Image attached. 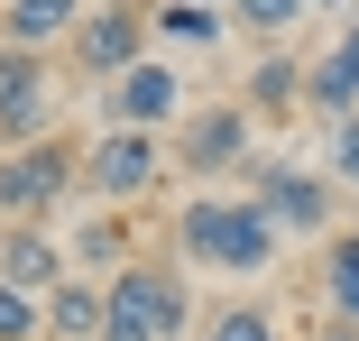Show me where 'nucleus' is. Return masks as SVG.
Instances as JSON below:
<instances>
[{"mask_svg": "<svg viewBox=\"0 0 359 341\" xmlns=\"http://www.w3.org/2000/svg\"><path fill=\"white\" fill-rule=\"evenodd\" d=\"M313 10V0H231V28H249V37H285Z\"/></svg>", "mask_w": 359, "mask_h": 341, "instance_id": "nucleus-18", "label": "nucleus"}, {"mask_svg": "<svg viewBox=\"0 0 359 341\" xmlns=\"http://www.w3.org/2000/svg\"><path fill=\"white\" fill-rule=\"evenodd\" d=\"M83 10H93V0H0V46H28V55L74 46Z\"/></svg>", "mask_w": 359, "mask_h": 341, "instance_id": "nucleus-12", "label": "nucleus"}, {"mask_svg": "<svg viewBox=\"0 0 359 341\" xmlns=\"http://www.w3.org/2000/svg\"><path fill=\"white\" fill-rule=\"evenodd\" d=\"M166 175H175V157L157 148V129H102V139L83 148V194L102 203V213H120V203H148Z\"/></svg>", "mask_w": 359, "mask_h": 341, "instance_id": "nucleus-4", "label": "nucleus"}, {"mask_svg": "<svg viewBox=\"0 0 359 341\" xmlns=\"http://www.w3.org/2000/svg\"><path fill=\"white\" fill-rule=\"evenodd\" d=\"M313 10H350V0H313Z\"/></svg>", "mask_w": 359, "mask_h": 341, "instance_id": "nucleus-23", "label": "nucleus"}, {"mask_svg": "<svg viewBox=\"0 0 359 341\" xmlns=\"http://www.w3.org/2000/svg\"><path fill=\"white\" fill-rule=\"evenodd\" d=\"M285 231L258 213L249 194H184L175 203V267H212V277H267Z\"/></svg>", "mask_w": 359, "mask_h": 341, "instance_id": "nucleus-1", "label": "nucleus"}, {"mask_svg": "<svg viewBox=\"0 0 359 341\" xmlns=\"http://www.w3.org/2000/svg\"><path fill=\"white\" fill-rule=\"evenodd\" d=\"M240 102H249L258 120H285V111H304V55H285V46H267V55L249 65V83H240Z\"/></svg>", "mask_w": 359, "mask_h": 341, "instance_id": "nucleus-13", "label": "nucleus"}, {"mask_svg": "<svg viewBox=\"0 0 359 341\" xmlns=\"http://www.w3.org/2000/svg\"><path fill=\"white\" fill-rule=\"evenodd\" d=\"M0 231H10V222H0Z\"/></svg>", "mask_w": 359, "mask_h": 341, "instance_id": "nucleus-25", "label": "nucleus"}, {"mask_svg": "<svg viewBox=\"0 0 359 341\" xmlns=\"http://www.w3.org/2000/svg\"><path fill=\"white\" fill-rule=\"evenodd\" d=\"M148 37H157V19L138 10V0H93L65 55H74V74H83V83H120L129 65L148 55Z\"/></svg>", "mask_w": 359, "mask_h": 341, "instance_id": "nucleus-7", "label": "nucleus"}, {"mask_svg": "<svg viewBox=\"0 0 359 341\" xmlns=\"http://www.w3.org/2000/svg\"><path fill=\"white\" fill-rule=\"evenodd\" d=\"M0 277H10L19 295H55L65 277H74V258H65V240L46 222H10L0 231Z\"/></svg>", "mask_w": 359, "mask_h": 341, "instance_id": "nucleus-10", "label": "nucleus"}, {"mask_svg": "<svg viewBox=\"0 0 359 341\" xmlns=\"http://www.w3.org/2000/svg\"><path fill=\"white\" fill-rule=\"evenodd\" d=\"M203 341H276V314L267 305H231V314H212Z\"/></svg>", "mask_w": 359, "mask_h": 341, "instance_id": "nucleus-20", "label": "nucleus"}, {"mask_svg": "<svg viewBox=\"0 0 359 341\" xmlns=\"http://www.w3.org/2000/svg\"><path fill=\"white\" fill-rule=\"evenodd\" d=\"M102 314H111V286L102 277H65L46 295V341H102Z\"/></svg>", "mask_w": 359, "mask_h": 341, "instance_id": "nucleus-14", "label": "nucleus"}, {"mask_svg": "<svg viewBox=\"0 0 359 341\" xmlns=\"http://www.w3.org/2000/svg\"><path fill=\"white\" fill-rule=\"evenodd\" d=\"M166 157H175V175H194V185L249 166V157H258V111H249V102H203V111H184Z\"/></svg>", "mask_w": 359, "mask_h": 341, "instance_id": "nucleus-6", "label": "nucleus"}, {"mask_svg": "<svg viewBox=\"0 0 359 341\" xmlns=\"http://www.w3.org/2000/svg\"><path fill=\"white\" fill-rule=\"evenodd\" d=\"M240 194L258 203V213H267L285 240H323V231H332V194H341V185L313 175L304 157H249V166H240Z\"/></svg>", "mask_w": 359, "mask_h": 341, "instance_id": "nucleus-3", "label": "nucleus"}, {"mask_svg": "<svg viewBox=\"0 0 359 341\" xmlns=\"http://www.w3.org/2000/svg\"><path fill=\"white\" fill-rule=\"evenodd\" d=\"M212 10H231V0H212Z\"/></svg>", "mask_w": 359, "mask_h": 341, "instance_id": "nucleus-24", "label": "nucleus"}, {"mask_svg": "<svg viewBox=\"0 0 359 341\" xmlns=\"http://www.w3.org/2000/svg\"><path fill=\"white\" fill-rule=\"evenodd\" d=\"M304 111L313 120H350L359 111V19L341 28L332 55H304Z\"/></svg>", "mask_w": 359, "mask_h": 341, "instance_id": "nucleus-11", "label": "nucleus"}, {"mask_svg": "<svg viewBox=\"0 0 359 341\" xmlns=\"http://www.w3.org/2000/svg\"><path fill=\"white\" fill-rule=\"evenodd\" d=\"M0 341H46V295H19L0 277Z\"/></svg>", "mask_w": 359, "mask_h": 341, "instance_id": "nucleus-19", "label": "nucleus"}, {"mask_svg": "<svg viewBox=\"0 0 359 341\" xmlns=\"http://www.w3.org/2000/svg\"><path fill=\"white\" fill-rule=\"evenodd\" d=\"M148 19L166 46H222V28H231V10H212V0H157Z\"/></svg>", "mask_w": 359, "mask_h": 341, "instance_id": "nucleus-17", "label": "nucleus"}, {"mask_svg": "<svg viewBox=\"0 0 359 341\" xmlns=\"http://www.w3.org/2000/svg\"><path fill=\"white\" fill-rule=\"evenodd\" d=\"M323 175H332V185H359V111H350V120H332V148H323Z\"/></svg>", "mask_w": 359, "mask_h": 341, "instance_id": "nucleus-21", "label": "nucleus"}, {"mask_svg": "<svg viewBox=\"0 0 359 341\" xmlns=\"http://www.w3.org/2000/svg\"><path fill=\"white\" fill-rule=\"evenodd\" d=\"M83 194V157L65 139H37V148H0V222H46L55 203Z\"/></svg>", "mask_w": 359, "mask_h": 341, "instance_id": "nucleus-5", "label": "nucleus"}, {"mask_svg": "<svg viewBox=\"0 0 359 341\" xmlns=\"http://www.w3.org/2000/svg\"><path fill=\"white\" fill-rule=\"evenodd\" d=\"M313 341H359V323H323V332H313Z\"/></svg>", "mask_w": 359, "mask_h": 341, "instance_id": "nucleus-22", "label": "nucleus"}, {"mask_svg": "<svg viewBox=\"0 0 359 341\" xmlns=\"http://www.w3.org/2000/svg\"><path fill=\"white\" fill-rule=\"evenodd\" d=\"M65 258H74V277H120V267H129V222L120 213H83V231L74 240H65Z\"/></svg>", "mask_w": 359, "mask_h": 341, "instance_id": "nucleus-15", "label": "nucleus"}, {"mask_svg": "<svg viewBox=\"0 0 359 341\" xmlns=\"http://www.w3.org/2000/svg\"><path fill=\"white\" fill-rule=\"evenodd\" d=\"M323 305H332V323H359V231L323 240Z\"/></svg>", "mask_w": 359, "mask_h": 341, "instance_id": "nucleus-16", "label": "nucleus"}, {"mask_svg": "<svg viewBox=\"0 0 359 341\" xmlns=\"http://www.w3.org/2000/svg\"><path fill=\"white\" fill-rule=\"evenodd\" d=\"M37 139H55V74L46 55L0 46V148H37Z\"/></svg>", "mask_w": 359, "mask_h": 341, "instance_id": "nucleus-8", "label": "nucleus"}, {"mask_svg": "<svg viewBox=\"0 0 359 341\" xmlns=\"http://www.w3.org/2000/svg\"><path fill=\"white\" fill-rule=\"evenodd\" d=\"M184 93H194V83L175 74L166 55H138L129 74L102 93V111H111V129H175V120H184Z\"/></svg>", "mask_w": 359, "mask_h": 341, "instance_id": "nucleus-9", "label": "nucleus"}, {"mask_svg": "<svg viewBox=\"0 0 359 341\" xmlns=\"http://www.w3.org/2000/svg\"><path fill=\"white\" fill-rule=\"evenodd\" d=\"M194 332V295H184V267H157V258H129L111 277V314H102V341H184Z\"/></svg>", "mask_w": 359, "mask_h": 341, "instance_id": "nucleus-2", "label": "nucleus"}]
</instances>
